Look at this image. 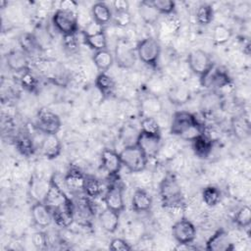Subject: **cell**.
Masks as SVG:
<instances>
[{"label":"cell","mask_w":251,"mask_h":251,"mask_svg":"<svg viewBox=\"0 0 251 251\" xmlns=\"http://www.w3.org/2000/svg\"><path fill=\"white\" fill-rule=\"evenodd\" d=\"M42 202L48 207L52 219L58 226L67 227L72 225L75 220V204L54 176L48 182Z\"/></svg>","instance_id":"1"},{"label":"cell","mask_w":251,"mask_h":251,"mask_svg":"<svg viewBox=\"0 0 251 251\" xmlns=\"http://www.w3.org/2000/svg\"><path fill=\"white\" fill-rule=\"evenodd\" d=\"M170 132L181 139L193 141L205 133V127L194 114L187 111H177L172 117Z\"/></svg>","instance_id":"2"},{"label":"cell","mask_w":251,"mask_h":251,"mask_svg":"<svg viewBox=\"0 0 251 251\" xmlns=\"http://www.w3.org/2000/svg\"><path fill=\"white\" fill-rule=\"evenodd\" d=\"M159 194L166 208L180 209L184 205L181 187L173 174H168L159 184Z\"/></svg>","instance_id":"3"},{"label":"cell","mask_w":251,"mask_h":251,"mask_svg":"<svg viewBox=\"0 0 251 251\" xmlns=\"http://www.w3.org/2000/svg\"><path fill=\"white\" fill-rule=\"evenodd\" d=\"M119 154L123 166L131 173H140L147 166L148 158L136 144L125 146Z\"/></svg>","instance_id":"4"},{"label":"cell","mask_w":251,"mask_h":251,"mask_svg":"<svg viewBox=\"0 0 251 251\" xmlns=\"http://www.w3.org/2000/svg\"><path fill=\"white\" fill-rule=\"evenodd\" d=\"M136 54L139 60L147 66L156 67L161 55V46L154 37H146L136 45Z\"/></svg>","instance_id":"5"},{"label":"cell","mask_w":251,"mask_h":251,"mask_svg":"<svg viewBox=\"0 0 251 251\" xmlns=\"http://www.w3.org/2000/svg\"><path fill=\"white\" fill-rule=\"evenodd\" d=\"M52 23L55 28L64 36L75 34L78 29V21L76 13L57 9L52 17Z\"/></svg>","instance_id":"6"},{"label":"cell","mask_w":251,"mask_h":251,"mask_svg":"<svg viewBox=\"0 0 251 251\" xmlns=\"http://www.w3.org/2000/svg\"><path fill=\"white\" fill-rule=\"evenodd\" d=\"M62 126L60 117L47 108H41L37 112L36 126L44 134H57Z\"/></svg>","instance_id":"7"},{"label":"cell","mask_w":251,"mask_h":251,"mask_svg":"<svg viewBox=\"0 0 251 251\" xmlns=\"http://www.w3.org/2000/svg\"><path fill=\"white\" fill-rule=\"evenodd\" d=\"M187 63L190 70L200 77L205 75L214 67L211 56L201 49L192 50L187 56Z\"/></svg>","instance_id":"8"},{"label":"cell","mask_w":251,"mask_h":251,"mask_svg":"<svg viewBox=\"0 0 251 251\" xmlns=\"http://www.w3.org/2000/svg\"><path fill=\"white\" fill-rule=\"evenodd\" d=\"M104 203L106 208H109L119 214L125 210L123 185L120 181L115 180L108 186L104 194Z\"/></svg>","instance_id":"9"},{"label":"cell","mask_w":251,"mask_h":251,"mask_svg":"<svg viewBox=\"0 0 251 251\" xmlns=\"http://www.w3.org/2000/svg\"><path fill=\"white\" fill-rule=\"evenodd\" d=\"M172 234L177 243H192L196 237V227L183 218L173 225Z\"/></svg>","instance_id":"10"},{"label":"cell","mask_w":251,"mask_h":251,"mask_svg":"<svg viewBox=\"0 0 251 251\" xmlns=\"http://www.w3.org/2000/svg\"><path fill=\"white\" fill-rule=\"evenodd\" d=\"M135 52L130 43L126 39H120L115 48V60L121 68L128 69L135 63Z\"/></svg>","instance_id":"11"},{"label":"cell","mask_w":251,"mask_h":251,"mask_svg":"<svg viewBox=\"0 0 251 251\" xmlns=\"http://www.w3.org/2000/svg\"><path fill=\"white\" fill-rule=\"evenodd\" d=\"M200 79L203 86L214 88H222L227 86L231 82V78L227 73L220 68H216L215 66L205 75L201 76Z\"/></svg>","instance_id":"12"},{"label":"cell","mask_w":251,"mask_h":251,"mask_svg":"<svg viewBox=\"0 0 251 251\" xmlns=\"http://www.w3.org/2000/svg\"><path fill=\"white\" fill-rule=\"evenodd\" d=\"M135 144L141 149L148 159L155 157L161 146V135L139 131Z\"/></svg>","instance_id":"13"},{"label":"cell","mask_w":251,"mask_h":251,"mask_svg":"<svg viewBox=\"0 0 251 251\" xmlns=\"http://www.w3.org/2000/svg\"><path fill=\"white\" fill-rule=\"evenodd\" d=\"M205 248L209 251H229L233 249V244L227 232L221 228L207 240Z\"/></svg>","instance_id":"14"},{"label":"cell","mask_w":251,"mask_h":251,"mask_svg":"<svg viewBox=\"0 0 251 251\" xmlns=\"http://www.w3.org/2000/svg\"><path fill=\"white\" fill-rule=\"evenodd\" d=\"M85 176H86L78 168L72 166L69 168L67 174L65 175V177H64L65 185L73 193L83 192Z\"/></svg>","instance_id":"15"},{"label":"cell","mask_w":251,"mask_h":251,"mask_svg":"<svg viewBox=\"0 0 251 251\" xmlns=\"http://www.w3.org/2000/svg\"><path fill=\"white\" fill-rule=\"evenodd\" d=\"M101 161L103 169L112 176H117L123 164L120 154L113 149H104L101 154Z\"/></svg>","instance_id":"16"},{"label":"cell","mask_w":251,"mask_h":251,"mask_svg":"<svg viewBox=\"0 0 251 251\" xmlns=\"http://www.w3.org/2000/svg\"><path fill=\"white\" fill-rule=\"evenodd\" d=\"M41 153L49 160L56 159L62 151V144L57 134H45L41 142Z\"/></svg>","instance_id":"17"},{"label":"cell","mask_w":251,"mask_h":251,"mask_svg":"<svg viewBox=\"0 0 251 251\" xmlns=\"http://www.w3.org/2000/svg\"><path fill=\"white\" fill-rule=\"evenodd\" d=\"M6 63L10 70L15 72L28 71V57L23 50H13L6 56Z\"/></svg>","instance_id":"18"},{"label":"cell","mask_w":251,"mask_h":251,"mask_svg":"<svg viewBox=\"0 0 251 251\" xmlns=\"http://www.w3.org/2000/svg\"><path fill=\"white\" fill-rule=\"evenodd\" d=\"M30 211L32 221L37 226L46 227L51 224L53 220L51 212L42 201H38L33 204Z\"/></svg>","instance_id":"19"},{"label":"cell","mask_w":251,"mask_h":251,"mask_svg":"<svg viewBox=\"0 0 251 251\" xmlns=\"http://www.w3.org/2000/svg\"><path fill=\"white\" fill-rule=\"evenodd\" d=\"M99 222L101 226L108 232H115L119 226L120 216L119 213L105 208L99 214Z\"/></svg>","instance_id":"20"},{"label":"cell","mask_w":251,"mask_h":251,"mask_svg":"<svg viewBox=\"0 0 251 251\" xmlns=\"http://www.w3.org/2000/svg\"><path fill=\"white\" fill-rule=\"evenodd\" d=\"M132 209L136 212H146L152 206V198L150 194L142 188H137L131 199Z\"/></svg>","instance_id":"21"},{"label":"cell","mask_w":251,"mask_h":251,"mask_svg":"<svg viewBox=\"0 0 251 251\" xmlns=\"http://www.w3.org/2000/svg\"><path fill=\"white\" fill-rule=\"evenodd\" d=\"M95 86L102 94V96L106 98L113 94L116 87V83L112 76H110L106 73L100 72L95 78Z\"/></svg>","instance_id":"22"},{"label":"cell","mask_w":251,"mask_h":251,"mask_svg":"<svg viewBox=\"0 0 251 251\" xmlns=\"http://www.w3.org/2000/svg\"><path fill=\"white\" fill-rule=\"evenodd\" d=\"M92 61L96 68L103 73H106L114 63V56L108 49L95 51L92 56Z\"/></svg>","instance_id":"23"},{"label":"cell","mask_w":251,"mask_h":251,"mask_svg":"<svg viewBox=\"0 0 251 251\" xmlns=\"http://www.w3.org/2000/svg\"><path fill=\"white\" fill-rule=\"evenodd\" d=\"M91 14L93 20L102 25L108 24L113 18L111 9L104 2L95 3L91 8Z\"/></svg>","instance_id":"24"},{"label":"cell","mask_w":251,"mask_h":251,"mask_svg":"<svg viewBox=\"0 0 251 251\" xmlns=\"http://www.w3.org/2000/svg\"><path fill=\"white\" fill-rule=\"evenodd\" d=\"M213 143L212 140L204 134L198 136L192 141V148L195 155L199 158H207L212 152Z\"/></svg>","instance_id":"25"},{"label":"cell","mask_w":251,"mask_h":251,"mask_svg":"<svg viewBox=\"0 0 251 251\" xmlns=\"http://www.w3.org/2000/svg\"><path fill=\"white\" fill-rule=\"evenodd\" d=\"M138 11L141 19L148 25H154L159 19L158 11L152 6L150 1H142L139 3Z\"/></svg>","instance_id":"26"},{"label":"cell","mask_w":251,"mask_h":251,"mask_svg":"<svg viewBox=\"0 0 251 251\" xmlns=\"http://www.w3.org/2000/svg\"><path fill=\"white\" fill-rule=\"evenodd\" d=\"M221 97L216 92L206 93L200 101V109L203 113H212L221 106Z\"/></svg>","instance_id":"27"},{"label":"cell","mask_w":251,"mask_h":251,"mask_svg":"<svg viewBox=\"0 0 251 251\" xmlns=\"http://www.w3.org/2000/svg\"><path fill=\"white\" fill-rule=\"evenodd\" d=\"M83 192L85 196L90 199H96L102 194V185L100 181L91 176H86L83 185Z\"/></svg>","instance_id":"28"},{"label":"cell","mask_w":251,"mask_h":251,"mask_svg":"<svg viewBox=\"0 0 251 251\" xmlns=\"http://www.w3.org/2000/svg\"><path fill=\"white\" fill-rule=\"evenodd\" d=\"M214 17V11L211 5L209 4H201L195 14L196 22L201 25H209Z\"/></svg>","instance_id":"29"},{"label":"cell","mask_w":251,"mask_h":251,"mask_svg":"<svg viewBox=\"0 0 251 251\" xmlns=\"http://www.w3.org/2000/svg\"><path fill=\"white\" fill-rule=\"evenodd\" d=\"M222 198V193L220 189L216 186H207L202 191V199L204 203L210 207L216 206Z\"/></svg>","instance_id":"30"},{"label":"cell","mask_w":251,"mask_h":251,"mask_svg":"<svg viewBox=\"0 0 251 251\" xmlns=\"http://www.w3.org/2000/svg\"><path fill=\"white\" fill-rule=\"evenodd\" d=\"M231 35L232 32L227 26L224 25H217L213 29L212 39L216 44L222 45L226 43L231 38Z\"/></svg>","instance_id":"31"},{"label":"cell","mask_w":251,"mask_h":251,"mask_svg":"<svg viewBox=\"0 0 251 251\" xmlns=\"http://www.w3.org/2000/svg\"><path fill=\"white\" fill-rule=\"evenodd\" d=\"M83 37H84V42L91 49L95 51L107 49V37L105 32H101L93 36H83Z\"/></svg>","instance_id":"32"},{"label":"cell","mask_w":251,"mask_h":251,"mask_svg":"<svg viewBox=\"0 0 251 251\" xmlns=\"http://www.w3.org/2000/svg\"><path fill=\"white\" fill-rule=\"evenodd\" d=\"M16 146H17L19 152L26 157L32 155L34 152L32 140L26 134H22L17 138Z\"/></svg>","instance_id":"33"},{"label":"cell","mask_w":251,"mask_h":251,"mask_svg":"<svg viewBox=\"0 0 251 251\" xmlns=\"http://www.w3.org/2000/svg\"><path fill=\"white\" fill-rule=\"evenodd\" d=\"M142 132L149 133V134H156L161 135V128L154 117H144L140 123Z\"/></svg>","instance_id":"34"},{"label":"cell","mask_w":251,"mask_h":251,"mask_svg":"<svg viewBox=\"0 0 251 251\" xmlns=\"http://www.w3.org/2000/svg\"><path fill=\"white\" fill-rule=\"evenodd\" d=\"M233 221L238 226L248 227L251 224V209H250V207L247 205L241 207L234 215Z\"/></svg>","instance_id":"35"},{"label":"cell","mask_w":251,"mask_h":251,"mask_svg":"<svg viewBox=\"0 0 251 251\" xmlns=\"http://www.w3.org/2000/svg\"><path fill=\"white\" fill-rule=\"evenodd\" d=\"M152 6L158 11L159 14L170 16L176 11V3L171 0H153L150 1Z\"/></svg>","instance_id":"36"},{"label":"cell","mask_w":251,"mask_h":251,"mask_svg":"<svg viewBox=\"0 0 251 251\" xmlns=\"http://www.w3.org/2000/svg\"><path fill=\"white\" fill-rule=\"evenodd\" d=\"M20 44H21L22 50L24 52H25L26 54L32 53L38 47V44H37V41H36L35 37L33 35H31V34H28V33L23 34L21 36Z\"/></svg>","instance_id":"37"},{"label":"cell","mask_w":251,"mask_h":251,"mask_svg":"<svg viewBox=\"0 0 251 251\" xmlns=\"http://www.w3.org/2000/svg\"><path fill=\"white\" fill-rule=\"evenodd\" d=\"M170 99L176 104L185 103L189 99V90L184 86H177L171 92Z\"/></svg>","instance_id":"38"},{"label":"cell","mask_w":251,"mask_h":251,"mask_svg":"<svg viewBox=\"0 0 251 251\" xmlns=\"http://www.w3.org/2000/svg\"><path fill=\"white\" fill-rule=\"evenodd\" d=\"M21 84L25 90L32 92L37 87V79L29 71H25L21 77Z\"/></svg>","instance_id":"39"},{"label":"cell","mask_w":251,"mask_h":251,"mask_svg":"<svg viewBox=\"0 0 251 251\" xmlns=\"http://www.w3.org/2000/svg\"><path fill=\"white\" fill-rule=\"evenodd\" d=\"M101 32H104V28H103V25L98 24L97 22H95L94 20L88 22L83 30H82V33H83V36H93V35H96V34H99Z\"/></svg>","instance_id":"40"},{"label":"cell","mask_w":251,"mask_h":251,"mask_svg":"<svg viewBox=\"0 0 251 251\" xmlns=\"http://www.w3.org/2000/svg\"><path fill=\"white\" fill-rule=\"evenodd\" d=\"M130 22H131V16L128 11L115 12L114 23L116 25L120 27H126L130 24Z\"/></svg>","instance_id":"41"},{"label":"cell","mask_w":251,"mask_h":251,"mask_svg":"<svg viewBox=\"0 0 251 251\" xmlns=\"http://www.w3.org/2000/svg\"><path fill=\"white\" fill-rule=\"evenodd\" d=\"M143 109L145 112H148V117H152V114H158L161 110V106L158 100L153 98H148L143 101Z\"/></svg>","instance_id":"42"},{"label":"cell","mask_w":251,"mask_h":251,"mask_svg":"<svg viewBox=\"0 0 251 251\" xmlns=\"http://www.w3.org/2000/svg\"><path fill=\"white\" fill-rule=\"evenodd\" d=\"M109 249L113 251H129L131 246L123 238H113L110 242Z\"/></svg>","instance_id":"43"},{"label":"cell","mask_w":251,"mask_h":251,"mask_svg":"<svg viewBox=\"0 0 251 251\" xmlns=\"http://www.w3.org/2000/svg\"><path fill=\"white\" fill-rule=\"evenodd\" d=\"M31 240L36 248H43L47 243V236L44 232L37 231L32 235Z\"/></svg>","instance_id":"44"},{"label":"cell","mask_w":251,"mask_h":251,"mask_svg":"<svg viewBox=\"0 0 251 251\" xmlns=\"http://www.w3.org/2000/svg\"><path fill=\"white\" fill-rule=\"evenodd\" d=\"M76 8H77V3L73 1V0H64L60 2L59 9L70 11L73 13H76Z\"/></svg>","instance_id":"45"},{"label":"cell","mask_w":251,"mask_h":251,"mask_svg":"<svg viewBox=\"0 0 251 251\" xmlns=\"http://www.w3.org/2000/svg\"><path fill=\"white\" fill-rule=\"evenodd\" d=\"M64 44L67 49H70L71 51L76 49L77 47V41L75 38V34L64 36Z\"/></svg>","instance_id":"46"},{"label":"cell","mask_w":251,"mask_h":251,"mask_svg":"<svg viewBox=\"0 0 251 251\" xmlns=\"http://www.w3.org/2000/svg\"><path fill=\"white\" fill-rule=\"evenodd\" d=\"M113 8H114L115 12L128 11L129 3L126 0H115L113 2Z\"/></svg>","instance_id":"47"},{"label":"cell","mask_w":251,"mask_h":251,"mask_svg":"<svg viewBox=\"0 0 251 251\" xmlns=\"http://www.w3.org/2000/svg\"><path fill=\"white\" fill-rule=\"evenodd\" d=\"M175 250H197V247L192 243H177V245L175 247Z\"/></svg>","instance_id":"48"}]
</instances>
